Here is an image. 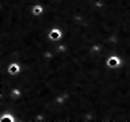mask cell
Returning a JSON list of instances; mask_svg holds the SVG:
<instances>
[{
	"instance_id": "obj_1",
	"label": "cell",
	"mask_w": 130,
	"mask_h": 122,
	"mask_svg": "<svg viewBox=\"0 0 130 122\" xmlns=\"http://www.w3.org/2000/svg\"><path fill=\"white\" fill-rule=\"evenodd\" d=\"M106 65L108 68H118L121 65V58L118 56H110L106 61Z\"/></svg>"
},
{
	"instance_id": "obj_2",
	"label": "cell",
	"mask_w": 130,
	"mask_h": 122,
	"mask_svg": "<svg viewBox=\"0 0 130 122\" xmlns=\"http://www.w3.org/2000/svg\"><path fill=\"white\" fill-rule=\"evenodd\" d=\"M61 37H62V31L57 27H53L52 30L49 31V39H52V41H57V39H60Z\"/></svg>"
},
{
	"instance_id": "obj_3",
	"label": "cell",
	"mask_w": 130,
	"mask_h": 122,
	"mask_svg": "<svg viewBox=\"0 0 130 122\" xmlns=\"http://www.w3.org/2000/svg\"><path fill=\"white\" fill-rule=\"evenodd\" d=\"M20 64H18V63H12V64H10L8 65V73L10 75H12V76H15V75H18V73L20 72Z\"/></svg>"
},
{
	"instance_id": "obj_4",
	"label": "cell",
	"mask_w": 130,
	"mask_h": 122,
	"mask_svg": "<svg viewBox=\"0 0 130 122\" xmlns=\"http://www.w3.org/2000/svg\"><path fill=\"white\" fill-rule=\"evenodd\" d=\"M42 12H43V7L41 6V4H35V6L31 8V14L34 16H39Z\"/></svg>"
},
{
	"instance_id": "obj_5",
	"label": "cell",
	"mask_w": 130,
	"mask_h": 122,
	"mask_svg": "<svg viewBox=\"0 0 130 122\" xmlns=\"http://www.w3.org/2000/svg\"><path fill=\"white\" fill-rule=\"evenodd\" d=\"M4 119H10V121H14V117L10 115V114H6V115H2L0 121H4Z\"/></svg>"
}]
</instances>
